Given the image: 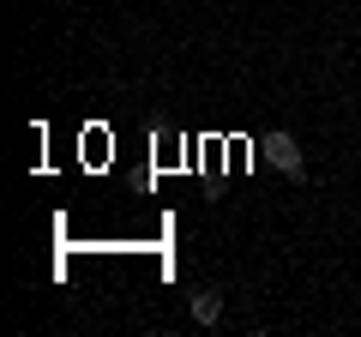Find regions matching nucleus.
Segmentation results:
<instances>
[{"label": "nucleus", "instance_id": "obj_2", "mask_svg": "<svg viewBox=\"0 0 361 337\" xmlns=\"http://www.w3.org/2000/svg\"><path fill=\"white\" fill-rule=\"evenodd\" d=\"M193 319L199 325H217L223 319V295H217V289H193Z\"/></svg>", "mask_w": 361, "mask_h": 337}, {"label": "nucleus", "instance_id": "obj_1", "mask_svg": "<svg viewBox=\"0 0 361 337\" xmlns=\"http://www.w3.org/2000/svg\"><path fill=\"white\" fill-rule=\"evenodd\" d=\"M265 157L271 163H277V175H289V181H301V175H307V157H301V139L295 133H265Z\"/></svg>", "mask_w": 361, "mask_h": 337}]
</instances>
